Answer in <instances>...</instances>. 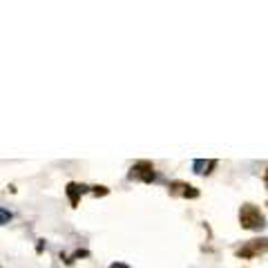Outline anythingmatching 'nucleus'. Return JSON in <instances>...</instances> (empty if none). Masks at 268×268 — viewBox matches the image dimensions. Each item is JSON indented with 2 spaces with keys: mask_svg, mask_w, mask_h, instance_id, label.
<instances>
[{
  "mask_svg": "<svg viewBox=\"0 0 268 268\" xmlns=\"http://www.w3.org/2000/svg\"><path fill=\"white\" fill-rule=\"evenodd\" d=\"M110 268H130V266H126V264H121V262H116V264H112Z\"/></svg>",
  "mask_w": 268,
  "mask_h": 268,
  "instance_id": "obj_9",
  "label": "nucleus"
},
{
  "mask_svg": "<svg viewBox=\"0 0 268 268\" xmlns=\"http://www.w3.org/2000/svg\"><path fill=\"white\" fill-rule=\"evenodd\" d=\"M12 222V212H9L7 208H0V226H4V224Z\"/></svg>",
  "mask_w": 268,
  "mask_h": 268,
  "instance_id": "obj_7",
  "label": "nucleus"
},
{
  "mask_svg": "<svg viewBox=\"0 0 268 268\" xmlns=\"http://www.w3.org/2000/svg\"><path fill=\"white\" fill-rule=\"evenodd\" d=\"M264 181H266V186H268V170H266V174H264Z\"/></svg>",
  "mask_w": 268,
  "mask_h": 268,
  "instance_id": "obj_10",
  "label": "nucleus"
},
{
  "mask_svg": "<svg viewBox=\"0 0 268 268\" xmlns=\"http://www.w3.org/2000/svg\"><path fill=\"white\" fill-rule=\"evenodd\" d=\"M217 168V159H194L192 161V172L199 176H206Z\"/></svg>",
  "mask_w": 268,
  "mask_h": 268,
  "instance_id": "obj_5",
  "label": "nucleus"
},
{
  "mask_svg": "<svg viewBox=\"0 0 268 268\" xmlns=\"http://www.w3.org/2000/svg\"><path fill=\"white\" fill-rule=\"evenodd\" d=\"M92 192L96 194V197H105V194H108V188H105V186H94Z\"/></svg>",
  "mask_w": 268,
  "mask_h": 268,
  "instance_id": "obj_8",
  "label": "nucleus"
},
{
  "mask_svg": "<svg viewBox=\"0 0 268 268\" xmlns=\"http://www.w3.org/2000/svg\"><path fill=\"white\" fill-rule=\"evenodd\" d=\"M128 176H130L132 181H143V184H152V181H156L154 166H152L150 161H138V164H134Z\"/></svg>",
  "mask_w": 268,
  "mask_h": 268,
  "instance_id": "obj_3",
  "label": "nucleus"
},
{
  "mask_svg": "<svg viewBox=\"0 0 268 268\" xmlns=\"http://www.w3.org/2000/svg\"><path fill=\"white\" fill-rule=\"evenodd\" d=\"M88 190V186H80V184H67V188H65V192H67V197H70V204L74 206H78V197L80 194Z\"/></svg>",
  "mask_w": 268,
  "mask_h": 268,
  "instance_id": "obj_6",
  "label": "nucleus"
},
{
  "mask_svg": "<svg viewBox=\"0 0 268 268\" xmlns=\"http://www.w3.org/2000/svg\"><path fill=\"white\" fill-rule=\"evenodd\" d=\"M268 252V237L264 239H250V242L242 244V246L234 250V255L239 257V260H255V257L264 255Z\"/></svg>",
  "mask_w": 268,
  "mask_h": 268,
  "instance_id": "obj_2",
  "label": "nucleus"
},
{
  "mask_svg": "<svg viewBox=\"0 0 268 268\" xmlns=\"http://www.w3.org/2000/svg\"><path fill=\"white\" fill-rule=\"evenodd\" d=\"M170 194L172 197H184V199H197L199 190L194 186L186 184V181H172L170 184Z\"/></svg>",
  "mask_w": 268,
  "mask_h": 268,
  "instance_id": "obj_4",
  "label": "nucleus"
},
{
  "mask_svg": "<svg viewBox=\"0 0 268 268\" xmlns=\"http://www.w3.org/2000/svg\"><path fill=\"white\" fill-rule=\"evenodd\" d=\"M239 226L246 230H264L266 228V217L257 206L252 204H244L239 208Z\"/></svg>",
  "mask_w": 268,
  "mask_h": 268,
  "instance_id": "obj_1",
  "label": "nucleus"
}]
</instances>
